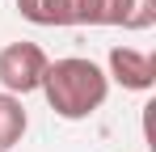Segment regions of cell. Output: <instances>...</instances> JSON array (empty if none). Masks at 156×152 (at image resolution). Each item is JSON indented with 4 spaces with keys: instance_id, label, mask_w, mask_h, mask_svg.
<instances>
[{
    "instance_id": "1",
    "label": "cell",
    "mask_w": 156,
    "mask_h": 152,
    "mask_svg": "<svg viewBox=\"0 0 156 152\" xmlns=\"http://www.w3.org/2000/svg\"><path fill=\"white\" fill-rule=\"evenodd\" d=\"M17 13L34 25H122L152 30L156 0H17Z\"/></svg>"
},
{
    "instance_id": "4",
    "label": "cell",
    "mask_w": 156,
    "mask_h": 152,
    "mask_svg": "<svg viewBox=\"0 0 156 152\" xmlns=\"http://www.w3.org/2000/svg\"><path fill=\"white\" fill-rule=\"evenodd\" d=\"M110 80H118L122 89L131 93H148L156 85V63L148 51H135V47H114L110 51Z\"/></svg>"
},
{
    "instance_id": "5",
    "label": "cell",
    "mask_w": 156,
    "mask_h": 152,
    "mask_svg": "<svg viewBox=\"0 0 156 152\" xmlns=\"http://www.w3.org/2000/svg\"><path fill=\"white\" fill-rule=\"evenodd\" d=\"M26 127H30V114H26V106H21V97H13V93L0 89V152L17 148L21 135H26Z\"/></svg>"
},
{
    "instance_id": "2",
    "label": "cell",
    "mask_w": 156,
    "mask_h": 152,
    "mask_svg": "<svg viewBox=\"0 0 156 152\" xmlns=\"http://www.w3.org/2000/svg\"><path fill=\"white\" fill-rule=\"evenodd\" d=\"M38 89H42L47 106H51L59 118L80 123V118H93V114L105 106V97H110V76H105L93 59L68 55V59L47 63Z\"/></svg>"
},
{
    "instance_id": "3",
    "label": "cell",
    "mask_w": 156,
    "mask_h": 152,
    "mask_svg": "<svg viewBox=\"0 0 156 152\" xmlns=\"http://www.w3.org/2000/svg\"><path fill=\"white\" fill-rule=\"evenodd\" d=\"M47 51L38 42H9L0 51V89L13 93V97H26V93H38L42 85V72H47Z\"/></svg>"
}]
</instances>
